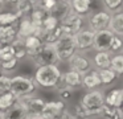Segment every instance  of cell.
Wrapping results in <instances>:
<instances>
[{"label": "cell", "mask_w": 123, "mask_h": 119, "mask_svg": "<svg viewBox=\"0 0 123 119\" xmlns=\"http://www.w3.org/2000/svg\"><path fill=\"white\" fill-rule=\"evenodd\" d=\"M122 38H120V36H115L112 37V41L111 44H110V49H109V53H119L120 50H122Z\"/></svg>", "instance_id": "8d00e7d4"}, {"label": "cell", "mask_w": 123, "mask_h": 119, "mask_svg": "<svg viewBox=\"0 0 123 119\" xmlns=\"http://www.w3.org/2000/svg\"><path fill=\"white\" fill-rule=\"evenodd\" d=\"M19 100V98L12 91H7L4 94H0V111H4L7 108L12 107Z\"/></svg>", "instance_id": "4316f807"}, {"label": "cell", "mask_w": 123, "mask_h": 119, "mask_svg": "<svg viewBox=\"0 0 123 119\" xmlns=\"http://www.w3.org/2000/svg\"><path fill=\"white\" fill-rule=\"evenodd\" d=\"M111 19V13H109L107 11H99L95 12L89 20V26L93 32L102 31V29H107Z\"/></svg>", "instance_id": "7c38bea8"}, {"label": "cell", "mask_w": 123, "mask_h": 119, "mask_svg": "<svg viewBox=\"0 0 123 119\" xmlns=\"http://www.w3.org/2000/svg\"><path fill=\"white\" fill-rule=\"evenodd\" d=\"M74 38V44H75V49L81 50V52H85V50L90 49L93 46V41H94V32L91 29H85L82 31L81 29L80 32L73 36Z\"/></svg>", "instance_id": "9c48e42d"}, {"label": "cell", "mask_w": 123, "mask_h": 119, "mask_svg": "<svg viewBox=\"0 0 123 119\" xmlns=\"http://www.w3.org/2000/svg\"><path fill=\"white\" fill-rule=\"evenodd\" d=\"M72 12V4H70V0H58V1L54 4V7L49 11V15L57 17L60 21L62 19H65L69 13Z\"/></svg>", "instance_id": "2e32d148"}, {"label": "cell", "mask_w": 123, "mask_h": 119, "mask_svg": "<svg viewBox=\"0 0 123 119\" xmlns=\"http://www.w3.org/2000/svg\"><path fill=\"white\" fill-rule=\"evenodd\" d=\"M107 29H110L115 36H122L123 34V13H122V11L114 13L111 16Z\"/></svg>", "instance_id": "ffe728a7"}, {"label": "cell", "mask_w": 123, "mask_h": 119, "mask_svg": "<svg viewBox=\"0 0 123 119\" xmlns=\"http://www.w3.org/2000/svg\"><path fill=\"white\" fill-rule=\"evenodd\" d=\"M61 85L68 86L70 89H78V87L82 86V74L70 69L69 71H66L61 75Z\"/></svg>", "instance_id": "9a60e30c"}, {"label": "cell", "mask_w": 123, "mask_h": 119, "mask_svg": "<svg viewBox=\"0 0 123 119\" xmlns=\"http://www.w3.org/2000/svg\"><path fill=\"white\" fill-rule=\"evenodd\" d=\"M110 68H111L112 70L118 74V75H120V74L123 73V56L120 54V53H117L115 56H112V57H111Z\"/></svg>", "instance_id": "1f68e13d"}, {"label": "cell", "mask_w": 123, "mask_h": 119, "mask_svg": "<svg viewBox=\"0 0 123 119\" xmlns=\"http://www.w3.org/2000/svg\"><path fill=\"white\" fill-rule=\"evenodd\" d=\"M33 3H31L29 0H21L20 3H17L15 7H16V15L19 16L20 19H23V17H29V15H31V12H32V9H33Z\"/></svg>", "instance_id": "83f0119b"}, {"label": "cell", "mask_w": 123, "mask_h": 119, "mask_svg": "<svg viewBox=\"0 0 123 119\" xmlns=\"http://www.w3.org/2000/svg\"><path fill=\"white\" fill-rule=\"evenodd\" d=\"M19 25L16 26L17 29V37L25 38L28 36H37L38 25H36L29 17H23L19 20Z\"/></svg>", "instance_id": "5bb4252c"}, {"label": "cell", "mask_w": 123, "mask_h": 119, "mask_svg": "<svg viewBox=\"0 0 123 119\" xmlns=\"http://www.w3.org/2000/svg\"><path fill=\"white\" fill-rule=\"evenodd\" d=\"M105 105L109 107L120 108L123 105V90L122 89H112L105 95Z\"/></svg>", "instance_id": "e0dca14e"}, {"label": "cell", "mask_w": 123, "mask_h": 119, "mask_svg": "<svg viewBox=\"0 0 123 119\" xmlns=\"http://www.w3.org/2000/svg\"><path fill=\"white\" fill-rule=\"evenodd\" d=\"M82 24H83V17L78 13L73 12V11L65 19H62L60 21V25L62 28L64 34H70V36H74L77 32H80L82 29Z\"/></svg>", "instance_id": "8992f818"}, {"label": "cell", "mask_w": 123, "mask_h": 119, "mask_svg": "<svg viewBox=\"0 0 123 119\" xmlns=\"http://www.w3.org/2000/svg\"><path fill=\"white\" fill-rule=\"evenodd\" d=\"M3 1H4V0H3Z\"/></svg>", "instance_id": "7dc6e473"}, {"label": "cell", "mask_w": 123, "mask_h": 119, "mask_svg": "<svg viewBox=\"0 0 123 119\" xmlns=\"http://www.w3.org/2000/svg\"><path fill=\"white\" fill-rule=\"evenodd\" d=\"M29 1H31V3H33V4H37V3L40 1V0H29Z\"/></svg>", "instance_id": "ee69618b"}, {"label": "cell", "mask_w": 123, "mask_h": 119, "mask_svg": "<svg viewBox=\"0 0 123 119\" xmlns=\"http://www.w3.org/2000/svg\"><path fill=\"white\" fill-rule=\"evenodd\" d=\"M56 119H75V118H74V115H73V114H70V113H69V111L64 110L58 116H57Z\"/></svg>", "instance_id": "ab89813d"}, {"label": "cell", "mask_w": 123, "mask_h": 119, "mask_svg": "<svg viewBox=\"0 0 123 119\" xmlns=\"http://www.w3.org/2000/svg\"><path fill=\"white\" fill-rule=\"evenodd\" d=\"M61 36H64V32H62L61 25L58 24V25H57L54 29H52V31L44 32V33L40 36V38L43 40L44 44H52V45H53Z\"/></svg>", "instance_id": "cb8c5ba5"}, {"label": "cell", "mask_w": 123, "mask_h": 119, "mask_svg": "<svg viewBox=\"0 0 123 119\" xmlns=\"http://www.w3.org/2000/svg\"><path fill=\"white\" fill-rule=\"evenodd\" d=\"M19 100L25 106V108H27L28 113H29V116H40L41 113H43V110H44L45 102H46L43 98H37V97H33V95L19 98Z\"/></svg>", "instance_id": "ba28073f"}, {"label": "cell", "mask_w": 123, "mask_h": 119, "mask_svg": "<svg viewBox=\"0 0 123 119\" xmlns=\"http://www.w3.org/2000/svg\"><path fill=\"white\" fill-rule=\"evenodd\" d=\"M0 119H29V113L20 100H17L12 107L0 111Z\"/></svg>", "instance_id": "30bf717a"}, {"label": "cell", "mask_w": 123, "mask_h": 119, "mask_svg": "<svg viewBox=\"0 0 123 119\" xmlns=\"http://www.w3.org/2000/svg\"><path fill=\"white\" fill-rule=\"evenodd\" d=\"M65 102L61 99L58 100H50V102H45L44 110L41 113V118L44 119H56L62 111L65 110Z\"/></svg>", "instance_id": "4fadbf2b"}, {"label": "cell", "mask_w": 123, "mask_h": 119, "mask_svg": "<svg viewBox=\"0 0 123 119\" xmlns=\"http://www.w3.org/2000/svg\"><path fill=\"white\" fill-rule=\"evenodd\" d=\"M11 45H12V48H13L15 57H16L19 61L21 60V58H24V57H27V56H28L27 48H25V45H24V40H23V38L16 37V40H15Z\"/></svg>", "instance_id": "f546056e"}, {"label": "cell", "mask_w": 123, "mask_h": 119, "mask_svg": "<svg viewBox=\"0 0 123 119\" xmlns=\"http://www.w3.org/2000/svg\"><path fill=\"white\" fill-rule=\"evenodd\" d=\"M72 95H73V89H70V87H68V86L61 87V90H60V98H61V99H64V100L70 99Z\"/></svg>", "instance_id": "f35d334b"}, {"label": "cell", "mask_w": 123, "mask_h": 119, "mask_svg": "<svg viewBox=\"0 0 123 119\" xmlns=\"http://www.w3.org/2000/svg\"><path fill=\"white\" fill-rule=\"evenodd\" d=\"M68 62H69L72 70L78 71L80 74H85V73H87L89 70H91V61L89 60L87 57H85L83 54H81V53L75 52L74 54L68 60Z\"/></svg>", "instance_id": "8fae6325"}, {"label": "cell", "mask_w": 123, "mask_h": 119, "mask_svg": "<svg viewBox=\"0 0 123 119\" xmlns=\"http://www.w3.org/2000/svg\"><path fill=\"white\" fill-rule=\"evenodd\" d=\"M112 37H114V33L110 29H102V31L94 32V41L91 48L95 49L97 52H109Z\"/></svg>", "instance_id": "52a82bcc"}, {"label": "cell", "mask_w": 123, "mask_h": 119, "mask_svg": "<svg viewBox=\"0 0 123 119\" xmlns=\"http://www.w3.org/2000/svg\"><path fill=\"white\" fill-rule=\"evenodd\" d=\"M72 11L78 15L83 16L89 15L91 11V0H70Z\"/></svg>", "instance_id": "44dd1931"}, {"label": "cell", "mask_w": 123, "mask_h": 119, "mask_svg": "<svg viewBox=\"0 0 123 119\" xmlns=\"http://www.w3.org/2000/svg\"><path fill=\"white\" fill-rule=\"evenodd\" d=\"M3 5H4V1H3V0H0V11H1V8H3Z\"/></svg>", "instance_id": "7bdbcfd3"}, {"label": "cell", "mask_w": 123, "mask_h": 119, "mask_svg": "<svg viewBox=\"0 0 123 119\" xmlns=\"http://www.w3.org/2000/svg\"><path fill=\"white\" fill-rule=\"evenodd\" d=\"M23 40H24V45H25V48H27L28 56H31L32 53L37 52V50L44 45L43 40H41L38 36H28V37H25V38H23Z\"/></svg>", "instance_id": "d4e9b609"}, {"label": "cell", "mask_w": 123, "mask_h": 119, "mask_svg": "<svg viewBox=\"0 0 123 119\" xmlns=\"http://www.w3.org/2000/svg\"><path fill=\"white\" fill-rule=\"evenodd\" d=\"M99 78H101V85H105V86H109L111 85L115 79L118 78V74L112 70L111 68H106V69H99L98 70Z\"/></svg>", "instance_id": "484cf974"}, {"label": "cell", "mask_w": 123, "mask_h": 119, "mask_svg": "<svg viewBox=\"0 0 123 119\" xmlns=\"http://www.w3.org/2000/svg\"><path fill=\"white\" fill-rule=\"evenodd\" d=\"M17 29L13 25H0V45H9L16 40Z\"/></svg>", "instance_id": "ac0fdd59"}, {"label": "cell", "mask_w": 123, "mask_h": 119, "mask_svg": "<svg viewBox=\"0 0 123 119\" xmlns=\"http://www.w3.org/2000/svg\"><path fill=\"white\" fill-rule=\"evenodd\" d=\"M48 15H49V11L45 9L43 5H40L37 3V4L33 5V9H32V12H31V15H29V19L36 24V25H40V24L46 19Z\"/></svg>", "instance_id": "603a6c76"}, {"label": "cell", "mask_w": 123, "mask_h": 119, "mask_svg": "<svg viewBox=\"0 0 123 119\" xmlns=\"http://www.w3.org/2000/svg\"><path fill=\"white\" fill-rule=\"evenodd\" d=\"M99 115L105 119H123V113H122L120 108L109 107V106H106V105L102 107Z\"/></svg>", "instance_id": "f1b7e54d"}, {"label": "cell", "mask_w": 123, "mask_h": 119, "mask_svg": "<svg viewBox=\"0 0 123 119\" xmlns=\"http://www.w3.org/2000/svg\"><path fill=\"white\" fill-rule=\"evenodd\" d=\"M21 0H4V3H8V4H11V5H16L17 3H20Z\"/></svg>", "instance_id": "60d3db41"}, {"label": "cell", "mask_w": 123, "mask_h": 119, "mask_svg": "<svg viewBox=\"0 0 123 119\" xmlns=\"http://www.w3.org/2000/svg\"><path fill=\"white\" fill-rule=\"evenodd\" d=\"M82 86H85L86 89H89V90L101 86V78H99L98 70L91 69L87 73L82 74Z\"/></svg>", "instance_id": "d6986e66"}, {"label": "cell", "mask_w": 123, "mask_h": 119, "mask_svg": "<svg viewBox=\"0 0 123 119\" xmlns=\"http://www.w3.org/2000/svg\"><path fill=\"white\" fill-rule=\"evenodd\" d=\"M103 5L109 13H117L122 9V0H103Z\"/></svg>", "instance_id": "836d02e7"}, {"label": "cell", "mask_w": 123, "mask_h": 119, "mask_svg": "<svg viewBox=\"0 0 123 119\" xmlns=\"http://www.w3.org/2000/svg\"><path fill=\"white\" fill-rule=\"evenodd\" d=\"M11 91V78L8 75H0V94Z\"/></svg>", "instance_id": "74e56055"}, {"label": "cell", "mask_w": 123, "mask_h": 119, "mask_svg": "<svg viewBox=\"0 0 123 119\" xmlns=\"http://www.w3.org/2000/svg\"><path fill=\"white\" fill-rule=\"evenodd\" d=\"M12 58H16L12 45H0V62L12 60Z\"/></svg>", "instance_id": "d6a6232c"}, {"label": "cell", "mask_w": 123, "mask_h": 119, "mask_svg": "<svg viewBox=\"0 0 123 119\" xmlns=\"http://www.w3.org/2000/svg\"><path fill=\"white\" fill-rule=\"evenodd\" d=\"M57 1H58V0H57Z\"/></svg>", "instance_id": "bcb514c9"}, {"label": "cell", "mask_w": 123, "mask_h": 119, "mask_svg": "<svg viewBox=\"0 0 123 119\" xmlns=\"http://www.w3.org/2000/svg\"><path fill=\"white\" fill-rule=\"evenodd\" d=\"M31 60L35 62L36 66H45V65H57L60 62L57 57L56 49L52 44H44L37 52L29 56Z\"/></svg>", "instance_id": "3957f363"}, {"label": "cell", "mask_w": 123, "mask_h": 119, "mask_svg": "<svg viewBox=\"0 0 123 119\" xmlns=\"http://www.w3.org/2000/svg\"><path fill=\"white\" fill-rule=\"evenodd\" d=\"M73 115H74L75 119H89V118L93 116L86 108H83L80 103L74 106V114H73Z\"/></svg>", "instance_id": "e575fe53"}, {"label": "cell", "mask_w": 123, "mask_h": 119, "mask_svg": "<svg viewBox=\"0 0 123 119\" xmlns=\"http://www.w3.org/2000/svg\"><path fill=\"white\" fill-rule=\"evenodd\" d=\"M36 86L33 78L24 75H16L11 78V91L16 95L17 98H24L33 95L36 91Z\"/></svg>", "instance_id": "7a4b0ae2"}, {"label": "cell", "mask_w": 123, "mask_h": 119, "mask_svg": "<svg viewBox=\"0 0 123 119\" xmlns=\"http://www.w3.org/2000/svg\"><path fill=\"white\" fill-rule=\"evenodd\" d=\"M54 49H56L57 57L58 61H68L75 52V44H74V38L70 34H64L61 36L56 42L53 44Z\"/></svg>", "instance_id": "5b68a950"}, {"label": "cell", "mask_w": 123, "mask_h": 119, "mask_svg": "<svg viewBox=\"0 0 123 119\" xmlns=\"http://www.w3.org/2000/svg\"><path fill=\"white\" fill-rule=\"evenodd\" d=\"M29 119H44L41 116H29Z\"/></svg>", "instance_id": "b9f144b4"}, {"label": "cell", "mask_w": 123, "mask_h": 119, "mask_svg": "<svg viewBox=\"0 0 123 119\" xmlns=\"http://www.w3.org/2000/svg\"><path fill=\"white\" fill-rule=\"evenodd\" d=\"M17 63H19V60H17V58L3 61V62H1V71H4V73H12V71L17 68Z\"/></svg>", "instance_id": "d590c367"}, {"label": "cell", "mask_w": 123, "mask_h": 119, "mask_svg": "<svg viewBox=\"0 0 123 119\" xmlns=\"http://www.w3.org/2000/svg\"><path fill=\"white\" fill-rule=\"evenodd\" d=\"M80 105L83 108L89 111L91 115H99L102 107L105 106V95L103 93L97 91V90H90L82 97Z\"/></svg>", "instance_id": "277c9868"}, {"label": "cell", "mask_w": 123, "mask_h": 119, "mask_svg": "<svg viewBox=\"0 0 123 119\" xmlns=\"http://www.w3.org/2000/svg\"><path fill=\"white\" fill-rule=\"evenodd\" d=\"M20 17L13 12H0V25H13L19 23Z\"/></svg>", "instance_id": "4dcf8cb0"}, {"label": "cell", "mask_w": 123, "mask_h": 119, "mask_svg": "<svg viewBox=\"0 0 123 119\" xmlns=\"http://www.w3.org/2000/svg\"><path fill=\"white\" fill-rule=\"evenodd\" d=\"M0 73H1V62H0Z\"/></svg>", "instance_id": "f6af8a7d"}, {"label": "cell", "mask_w": 123, "mask_h": 119, "mask_svg": "<svg viewBox=\"0 0 123 119\" xmlns=\"http://www.w3.org/2000/svg\"><path fill=\"white\" fill-rule=\"evenodd\" d=\"M62 73L57 65H45L37 66L33 75V81L43 89H57L61 86Z\"/></svg>", "instance_id": "6da1fadb"}, {"label": "cell", "mask_w": 123, "mask_h": 119, "mask_svg": "<svg viewBox=\"0 0 123 119\" xmlns=\"http://www.w3.org/2000/svg\"><path fill=\"white\" fill-rule=\"evenodd\" d=\"M110 62H111V53L109 52H97L93 57V63L95 68H98V70L110 68Z\"/></svg>", "instance_id": "7402d4cb"}]
</instances>
